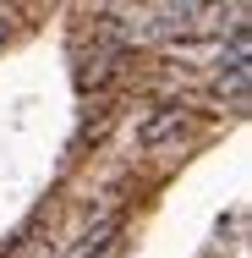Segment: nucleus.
I'll return each mask as SVG.
<instances>
[{
  "mask_svg": "<svg viewBox=\"0 0 252 258\" xmlns=\"http://www.w3.org/2000/svg\"><path fill=\"white\" fill-rule=\"evenodd\" d=\"M203 17V6H153V11H137L132 22H121L115 33L126 39V44H153V39H181V33H192Z\"/></svg>",
  "mask_w": 252,
  "mask_h": 258,
  "instance_id": "1",
  "label": "nucleus"
},
{
  "mask_svg": "<svg viewBox=\"0 0 252 258\" xmlns=\"http://www.w3.org/2000/svg\"><path fill=\"white\" fill-rule=\"evenodd\" d=\"M181 126H187V104H159L148 121L137 126V143H143V149H159V143H164V138H176Z\"/></svg>",
  "mask_w": 252,
  "mask_h": 258,
  "instance_id": "2",
  "label": "nucleus"
},
{
  "mask_svg": "<svg viewBox=\"0 0 252 258\" xmlns=\"http://www.w3.org/2000/svg\"><path fill=\"white\" fill-rule=\"evenodd\" d=\"M115 247H121V225H115V220H99L66 258H115Z\"/></svg>",
  "mask_w": 252,
  "mask_h": 258,
  "instance_id": "3",
  "label": "nucleus"
},
{
  "mask_svg": "<svg viewBox=\"0 0 252 258\" xmlns=\"http://www.w3.org/2000/svg\"><path fill=\"white\" fill-rule=\"evenodd\" d=\"M110 60H115V55H94V60H82V66H77V88H104V83H110Z\"/></svg>",
  "mask_w": 252,
  "mask_h": 258,
  "instance_id": "4",
  "label": "nucleus"
},
{
  "mask_svg": "<svg viewBox=\"0 0 252 258\" xmlns=\"http://www.w3.org/2000/svg\"><path fill=\"white\" fill-rule=\"evenodd\" d=\"M6 39H11V17H0V50H6Z\"/></svg>",
  "mask_w": 252,
  "mask_h": 258,
  "instance_id": "5",
  "label": "nucleus"
}]
</instances>
